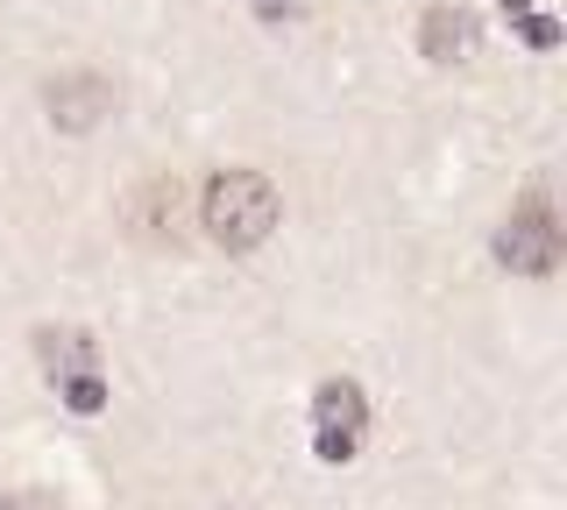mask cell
<instances>
[{
  "instance_id": "cell-1",
  "label": "cell",
  "mask_w": 567,
  "mask_h": 510,
  "mask_svg": "<svg viewBox=\"0 0 567 510\" xmlns=\"http://www.w3.org/2000/svg\"><path fill=\"white\" fill-rule=\"evenodd\" d=\"M277 220H284V199H277V185L262 178V170H220V178L206 185V199H199V227L227 256L262 249V241L277 235Z\"/></svg>"
},
{
  "instance_id": "cell-2",
  "label": "cell",
  "mask_w": 567,
  "mask_h": 510,
  "mask_svg": "<svg viewBox=\"0 0 567 510\" xmlns=\"http://www.w3.org/2000/svg\"><path fill=\"white\" fill-rule=\"evenodd\" d=\"M560 256H567V241H560L554 199H546V191H525V199L511 206V220L496 227V262L518 270V277H554Z\"/></svg>"
},
{
  "instance_id": "cell-3",
  "label": "cell",
  "mask_w": 567,
  "mask_h": 510,
  "mask_svg": "<svg viewBox=\"0 0 567 510\" xmlns=\"http://www.w3.org/2000/svg\"><path fill=\"white\" fill-rule=\"evenodd\" d=\"M312 426H319V439H312L319 461H354V447H362V426H369L362 391H354L348 376L319 383V391H312Z\"/></svg>"
},
{
  "instance_id": "cell-4",
  "label": "cell",
  "mask_w": 567,
  "mask_h": 510,
  "mask_svg": "<svg viewBox=\"0 0 567 510\" xmlns=\"http://www.w3.org/2000/svg\"><path fill=\"white\" fill-rule=\"evenodd\" d=\"M128 235L142 241V249H185V235H192V220H185V185H177V178L135 185V199H128Z\"/></svg>"
},
{
  "instance_id": "cell-5",
  "label": "cell",
  "mask_w": 567,
  "mask_h": 510,
  "mask_svg": "<svg viewBox=\"0 0 567 510\" xmlns=\"http://www.w3.org/2000/svg\"><path fill=\"white\" fill-rule=\"evenodd\" d=\"M43 114L58 121L64 135H93L106 114H114V79H100V72H71V79H50V93H43Z\"/></svg>"
},
{
  "instance_id": "cell-6",
  "label": "cell",
  "mask_w": 567,
  "mask_h": 510,
  "mask_svg": "<svg viewBox=\"0 0 567 510\" xmlns=\"http://www.w3.org/2000/svg\"><path fill=\"white\" fill-rule=\"evenodd\" d=\"M475 8H447V0H440V8H425L419 14V50L433 64H461V58H475Z\"/></svg>"
},
{
  "instance_id": "cell-7",
  "label": "cell",
  "mask_w": 567,
  "mask_h": 510,
  "mask_svg": "<svg viewBox=\"0 0 567 510\" xmlns=\"http://www.w3.org/2000/svg\"><path fill=\"white\" fill-rule=\"evenodd\" d=\"M35 355H43L50 383H71V376H100V347L85 341L79 326H43V333H35Z\"/></svg>"
},
{
  "instance_id": "cell-8",
  "label": "cell",
  "mask_w": 567,
  "mask_h": 510,
  "mask_svg": "<svg viewBox=\"0 0 567 510\" xmlns=\"http://www.w3.org/2000/svg\"><path fill=\"white\" fill-rule=\"evenodd\" d=\"M64 404H71L79 418L106 412V376H71V383H64Z\"/></svg>"
},
{
  "instance_id": "cell-9",
  "label": "cell",
  "mask_w": 567,
  "mask_h": 510,
  "mask_svg": "<svg viewBox=\"0 0 567 510\" xmlns=\"http://www.w3.org/2000/svg\"><path fill=\"white\" fill-rule=\"evenodd\" d=\"M518 37H525L532 50H554V43H560V22H554V14H518Z\"/></svg>"
},
{
  "instance_id": "cell-10",
  "label": "cell",
  "mask_w": 567,
  "mask_h": 510,
  "mask_svg": "<svg viewBox=\"0 0 567 510\" xmlns=\"http://www.w3.org/2000/svg\"><path fill=\"white\" fill-rule=\"evenodd\" d=\"M248 8H256L262 22H277V29H284V22H291V14H298V0H248Z\"/></svg>"
},
{
  "instance_id": "cell-11",
  "label": "cell",
  "mask_w": 567,
  "mask_h": 510,
  "mask_svg": "<svg viewBox=\"0 0 567 510\" xmlns=\"http://www.w3.org/2000/svg\"><path fill=\"white\" fill-rule=\"evenodd\" d=\"M0 510H58V503L35 497V489H14V497H0Z\"/></svg>"
},
{
  "instance_id": "cell-12",
  "label": "cell",
  "mask_w": 567,
  "mask_h": 510,
  "mask_svg": "<svg viewBox=\"0 0 567 510\" xmlns=\"http://www.w3.org/2000/svg\"><path fill=\"white\" fill-rule=\"evenodd\" d=\"M504 8H518V14H525V8H532V0H504Z\"/></svg>"
}]
</instances>
